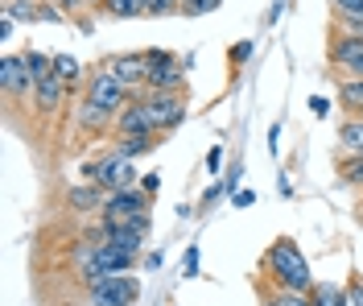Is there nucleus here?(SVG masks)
<instances>
[{
	"instance_id": "15",
	"label": "nucleus",
	"mask_w": 363,
	"mask_h": 306,
	"mask_svg": "<svg viewBox=\"0 0 363 306\" xmlns=\"http://www.w3.org/2000/svg\"><path fill=\"white\" fill-rule=\"evenodd\" d=\"M112 120L116 116L108 112V108H99V104H91V99L79 104V129H83V133H99V129H108Z\"/></svg>"
},
{
	"instance_id": "28",
	"label": "nucleus",
	"mask_w": 363,
	"mask_h": 306,
	"mask_svg": "<svg viewBox=\"0 0 363 306\" xmlns=\"http://www.w3.org/2000/svg\"><path fill=\"white\" fill-rule=\"evenodd\" d=\"M50 4H54L62 17H74V13H83V4H87V0H50Z\"/></svg>"
},
{
	"instance_id": "40",
	"label": "nucleus",
	"mask_w": 363,
	"mask_h": 306,
	"mask_svg": "<svg viewBox=\"0 0 363 306\" xmlns=\"http://www.w3.org/2000/svg\"><path fill=\"white\" fill-rule=\"evenodd\" d=\"M260 306H281V298H277V294H264V298H260Z\"/></svg>"
},
{
	"instance_id": "16",
	"label": "nucleus",
	"mask_w": 363,
	"mask_h": 306,
	"mask_svg": "<svg viewBox=\"0 0 363 306\" xmlns=\"http://www.w3.org/2000/svg\"><path fill=\"white\" fill-rule=\"evenodd\" d=\"M0 13H4V17H13V21L33 25V21H42V0H4V4H0Z\"/></svg>"
},
{
	"instance_id": "11",
	"label": "nucleus",
	"mask_w": 363,
	"mask_h": 306,
	"mask_svg": "<svg viewBox=\"0 0 363 306\" xmlns=\"http://www.w3.org/2000/svg\"><path fill=\"white\" fill-rule=\"evenodd\" d=\"M116 137H157V129H153V116L145 112V104L140 99H133L128 108H120L112 120Z\"/></svg>"
},
{
	"instance_id": "24",
	"label": "nucleus",
	"mask_w": 363,
	"mask_h": 306,
	"mask_svg": "<svg viewBox=\"0 0 363 306\" xmlns=\"http://www.w3.org/2000/svg\"><path fill=\"white\" fill-rule=\"evenodd\" d=\"M182 13V0H145V17H174Z\"/></svg>"
},
{
	"instance_id": "21",
	"label": "nucleus",
	"mask_w": 363,
	"mask_h": 306,
	"mask_svg": "<svg viewBox=\"0 0 363 306\" xmlns=\"http://www.w3.org/2000/svg\"><path fill=\"white\" fill-rule=\"evenodd\" d=\"M25 67L33 75V83H38L45 75H54V54H45V50H25Z\"/></svg>"
},
{
	"instance_id": "26",
	"label": "nucleus",
	"mask_w": 363,
	"mask_h": 306,
	"mask_svg": "<svg viewBox=\"0 0 363 306\" xmlns=\"http://www.w3.org/2000/svg\"><path fill=\"white\" fill-rule=\"evenodd\" d=\"M342 182H351V187H363V158H347V162L339 165Z\"/></svg>"
},
{
	"instance_id": "20",
	"label": "nucleus",
	"mask_w": 363,
	"mask_h": 306,
	"mask_svg": "<svg viewBox=\"0 0 363 306\" xmlns=\"http://www.w3.org/2000/svg\"><path fill=\"white\" fill-rule=\"evenodd\" d=\"M310 294H314V306H351L347 302V290L342 285H330V282H318Z\"/></svg>"
},
{
	"instance_id": "18",
	"label": "nucleus",
	"mask_w": 363,
	"mask_h": 306,
	"mask_svg": "<svg viewBox=\"0 0 363 306\" xmlns=\"http://www.w3.org/2000/svg\"><path fill=\"white\" fill-rule=\"evenodd\" d=\"M153 145H157V137H116V153L120 158H128V162H136V158H145V153H153Z\"/></svg>"
},
{
	"instance_id": "5",
	"label": "nucleus",
	"mask_w": 363,
	"mask_h": 306,
	"mask_svg": "<svg viewBox=\"0 0 363 306\" xmlns=\"http://www.w3.org/2000/svg\"><path fill=\"white\" fill-rule=\"evenodd\" d=\"M83 99H91V104H99V108H108V112H120V108H128V104H133L136 95L128 92V87H120V83H116L112 75L104 71V67H99V71H91L87 75V83H83Z\"/></svg>"
},
{
	"instance_id": "22",
	"label": "nucleus",
	"mask_w": 363,
	"mask_h": 306,
	"mask_svg": "<svg viewBox=\"0 0 363 306\" xmlns=\"http://www.w3.org/2000/svg\"><path fill=\"white\" fill-rule=\"evenodd\" d=\"M104 9L112 13L116 21H133V17H145V0H104Z\"/></svg>"
},
{
	"instance_id": "35",
	"label": "nucleus",
	"mask_w": 363,
	"mask_h": 306,
	"mask_svg": "<svg viewBox=\"0 0 363 306\" xmlns=\"http://www.w3.org/2000/svg\"><path fill=\"white\" fill-rule=\"evenodd\" d=\"M231 58H235V62H248L252 58V42H240V46L231 50Z\"/></svg>"
},
{
	"instance_id": "6",
	"label": "nucleus",
	"mask_w": 363,
	"mask_h": 306,
	"mask_svg": "<svg viewBox=\"0 0 363 306\" xmlns=\"http://www.w3.org/2000/svg\"><path fill=\"white\" fill-rule=\"evenodd\" d=\"M91 306H133L140 298V282L128 273H116V278H99L87 285Z\"/></svg>"
},
{
	"instance_id": "14",
	"label": "nucleus",
	"mask_w": 363,
	"mask_h": 306,
	"mask_svg": "<svg viewBox=\"0 0 363 306\" xmlns=\"http://www.w3.org/2000/svg\"><path fill=\"white\" fill-rule=\"evenodd\" d=\"M99 236H104L108 244H116V248L136 253V257H140V248H145V240H149L145 232H136L133 224H99Z\"/></svg>"
},
{
	"instance_id": "27",
	"label": "nucleus",
	"mask_w": 363,
	"mask_h": 306,
	"mask_svg": "<svg viewBox=\"0 0 363 306\" xmlns=\"http://www.w3.org/2000/svg\"><path fill=\"white\" fill-rule=\"evenodd\" d=\"M281 306H314V294H306V290H272Z\"/></svg>"
},
{
	"instance_id": "30",
	"label": "nucleus",
	"mask_w": 363,
	"mask_h": 306,
	"mask_svg": "<svg viewBox=\"0 0 363 306\" xmlns=\"http://www.w3.org/2000/svg\"><path fill=\"white\" fill-rule=\"evenodd\" d=\"M223 195H231V187H227V182H215V187H206L203 203H215V199H223Z\"/></svg>"
},
{
	"instance_id": "25",
	"label": "nucleus",
	"mask_w": 363,
	"mask_h": 306,
	"mask_svg": "<svg viewBox=\"0 0 363 306\" xmlns=\"http://www.w3.org/2000/svg\"><path fill=\"white\" fill-rule=\"evenodd\" d=\"M223 0H182V17H206V13H215Z\"/></svg>"
},
{
	"instance_id": "32",
	"label": "nucleus",
	"mask_w": 363,
	"mask_h": 306,
	"mask_svg": "<svg viewBox=\"0 0 363 306\" xmlns=\"http://www.w3.org/2000/svg\"><path fill=\"white\" fill-rule=\"evenodd\" d=\"M157 187H161V174H145V178H140V190H145L149 199H153V190Z\"/></svg>"
},
{
	"instance_id": "33",
	"label": "nucleus",
	"mask_w": 363,
	"mask_h": 306,
	"mask_svg": "<svg viewBox=\"0 0 363 306\" xmlns=\"http://www.w3.org/2000/svg\"><path fill=\"white\" fill-rule=\"evenodd\" d=\"M252 199H256L252 190H235V195H231V207H252Z\"/></svg>"
},
{
	"instance_id": "42",
	"label": "nucleus",
	"mask_w": 363,
	"mask_h": 306,
	"mask_svg": "<svg viewBox=\"0 0 363 306\" xmlns=\"http://www.w3.org/2000/svg\"><path fill=\"white\" fill-rule=\"evenodd\" d=\"M359 215H363V203H359Z\"/></svg>"
},
{
	"instance_id": "19",
	"label": "nucleus",
	"mask_w": 363,
	"mask_h": 306,
	"mask_svg": "<svg viewBox=\"0 0 363 306\" xmlns=\"http://www.w3.org/2000/svg\"><path fill=\"white\" fill-rule=\"evenodd\" d=\"M339 104L347 112L363 116V79H339Z\"/></svg>"
},
{
	"instance_id": "8",
	"label": "nucleus",
	"mask_w": 363,
	"mask_h": 306,
	"mask_svg": "<svg viewBox=\"0 0 363 306\" xmlns=\"http://www.w3.org/2000/svg\"><path fill=\"white\" fill-rule=\"evenodd\" d=\"M145 212H149V195L140 187L116 190V195H108V203L99 212V224H128V219H136V215H145Z\"/></svg>"
},
{
	"instance_id": "38",
	"label": "nucleus",
	"mask_w": 363,
	"mask_h": 306,
	"mask_svg": "<svg viewBox=\"0 0 363 306\" xmlns=\"http://www.w3.org/2000/svg\"><path fill=\"white\" fill-rule=\"evenodd\" d=\"M339 4V13H359L363 9V0H335Z\"/></svg>"
},
{
	"instance_id": "41",
	"label": "nucleus",
	"mask_w": 363,
	"mask_h": 306,
	"mask_svg": "<svg viewBox=\"0 0 363 306\" xmlns=\"http://www.w3.org/2000/svg\"><path fill=\"white\" fill-rule=\"evenodd\" d=\"M87 4H104V0H87Z\"/></svg>"
},
{
	"instance_id": "37",
	"label": "nucleus",
	"mask_w": 363,
	"mask_h": 306,
	"mask_svg": "<svg viewBox=\"0 0 363 306\" xmlns=\"http://www.w3.org/2000/svg\"><path fill=\"white\" fill-rule=\"evenodd\" d=\"M13 17H4V13H0V42H9V38H13Z\"/></svg>"
},
{
	"instance_id": "13",
	"label": "nucleus",
	"mask_w": 363,
	"mask_h": 306,
	"mask_svg": "<svg viewBox=\"0 0 363 306\" xmlns=\"http://www.w3.org/2000/svg\"><path fill=\"white\" fill-rule=\"evenodd\" d=\"M104 203H108V190L99 187V182H79V187L67 190V207L74 215H99Z\"/></svg>"
},
{
	"instance_id": "7",
	"label": "nucleus",
	"mask_w": 363,
	"mask_h": 306,
	"mask_svg": "<svg viewBox=\"0 0 363 306\" xmlns=\"http://www.w3.org/2000/svg\"><path fill=\"white\" fill-rule=\"evenodd\" d=\"M104 71L112 75L120 87H128L133 95L145 92V79H149V58L145 54H112L104 62Z\"/></svg>"
},
{
	"instance_id": "34",
	"label": "nucleus",
	"mask_w": 363,
	"mask_h": 306,
	"mask_svg": "<svg viewBox=\"0 0 363 306\" xmlns=\"http://www.w3.org/2000/svg\"><path fill=\"white\" fill-rule=\"evenodd\" d=\"M310 112H314V116H326V112H330V99L314 95V99H310Z\"/></svg>"
},
{
	"instance_id": "3",
	"label": "nucleus",
	"mask_w": 363,
	"mask_h": 306,
	"mask_svg": "<svg viewBox=\"0 0 363 306\" xmlns=\"http://www.w3.org/2000/svg\"><path fill=\"white\" fill-rule=\"evenodd\" d=\"M136 99L153 116V129L157 133H174L182 120H186V92H140Z\"/></svg>"
},
{
	"instance_id": "12",
	"label": "nucleus",
	"mask_w": 363,
	"mask_h": 306,
	"mask_svg": "<svg viewBox=\"0 0 363 306\" xmlns=\"http://www.w3.org/2000/svg\"><path fill=\"white\" fill-rule=\"evenodd\" d=\"M67 92H70V87L58 79V75H45V79L33 83V108H38L42 116H54V112L67 104Z\"/></svg>"
},
{
	"instance_id": "23",
	"label": "nucleus",
	"mask_w": 363,
	"mask_h": 306,
	"mask_svg": "<svg viewBox=\"0 0 363 306\" xmlns=\"http://www.w3.org/2000/svg\"><path fill=\"white\" fill-rule=\"evenodd\" d=\"M54 75H58V79H62L67 87H74V83L83 79V67H79V62H74L70 54H54Z\"/></svg>"
},
{
	"instance_id": "9",
	"label": "nucleus",
	"mask_w": 363,
	"mask_h": 306,
	"mask_svg": "<svg viewBox=\"0 0 363 306\" xmlns=\"http://www.w3.org/2000/svg\"><path fill=\"white\" fill-rule=\"evenodd\" d=\"M0 87H4L9 99H33V75L25 67V54L9 50L0 58Z\"/></svg>"
},
{
	"instance_id": "36",
	"label": "nucleus",
	"mask_w": 363,
	"mask_h": 306,
	"mask_svg": "<svg viewBox=\"0 0 363 306\" xmlns=\"http://www.w3.org/2000/svg\"><path fill=\"white\" fill-rule=\"evenodd\" d=\"M161 253H145V257H140V269H161Z\"/></svg>"
},
{
	"instance_id": "2",
	"label": "nucleus",
	"mask_w": 363,
	"mask_h": 306,
	"mask_svg": "<svg viewBox=\"0 0 363 306\" xmlns=\"http://www.w3.org/2000/svg\"><path fill=\"white\" fill-rule=\"evenodd\" d=\"M83 174H87V182H99L108 195L136 187V165L128 162V158H120L116 149H108V153H99L95 162H87L83 165Z\"/></svg>"
},
{
	"instance_id": "17",
	"label": "nucleus",
	"mask_w": 363,
	"mask_h": 306,
	"mask_svg": "<svg viewBox=\"0 0 363 306\" xmlns=\"http://www.w3.org/2000/svg\"><path fill=\"white\" fill-rule=\"evenodd\" d=\"M339 141L347 149V158H363V120L359 116H351L339 124Z\"/></svg>"
},
{
	"instance_id": "39",
	"label": "nucleus",
	"mask_w": 363,
	"mask_h": 306,
	"mask_svg": "<svg viewBox=\"0 0 363 306\" xmlns=\"http://www.w3.org/2000/svg\"><path fill=\"white\" fill-rule=\"evenodd\" d=\"M219 162H223V149H219V145H215V149H211V153H206V165H211V170H219Z\"/></svg>"
},
{
	"instance_id": "10",
	"label": "nucleus",
	"mask_w": 363,
	"mask_h": 306,
	"mask_svg": "<svg viewBox=\"0 0 363 306\" xmlns=\"http://www.w3.org/2000/svg\"><path fill=\"white\" fill-rule=\"evenodd\" d=\"M330 67L342 71L339 79H363V38L359 33H347L342 29L330 46Z\"/></svg>"
},
{
	"instance_id": "29",
	"label": "nucleus",
	"mask_w": 363,
	"mask_h": 306,
	"mask_svg": "<svg viewBox=\"0 0 363 306\" xmlns=\"http://www.w3.org/2000/svg\"><path fill=\"white\" fill-rule=\"evenodd\" d=\"M199 248H186V261H182V273H186V278H194V273H199Z\"/></svg>"
},
{
	"instance_id": "1",
	"label": "nucleus",
	"mask_w": 363,
	"mask_h": 306,
	"mask_svg": "<svg viewBox=\"0 0 363 306\" xmlns=\"http://www.w3.org/2000/svg\"><path fill=\"white\" fill-rule=\"evenodd\" d=\"M264 269H269V278L277 282V290H314V278H310V265L301 257V248H297L294 240H272V248L264 253Z\"/></svg>"
},
{
	"instance_id": "31",
	"label": "nucleus",
	"mask_w": 363,
	"mask_h": 306,
	"mask_svg": "<svg viewBox=\"0 0 363 306\" xmlns=\"http://www.w3.org/2000/svg\"><path fill=\"white\" fill-rule=\"evenodd\" d=\"M347 302H351V306H363V282H359V278L347 285Z\"/></svg>"
},
{
	"instance_id": "4",
	"label": "nucleus",
	"mask_w": 363,
	"mask_h": 306,
	"mask_svg": "<svg viewBox=\"0 0 363 306\" xmlns=\"http://www.w3.org/2000/svg\"><path fill=\"white\" fill-rule=\"evenodd\" d=\"M145 58H149L145 92H186V71L174 58V50H145Z\"/></svg>"
}]
</instances>
